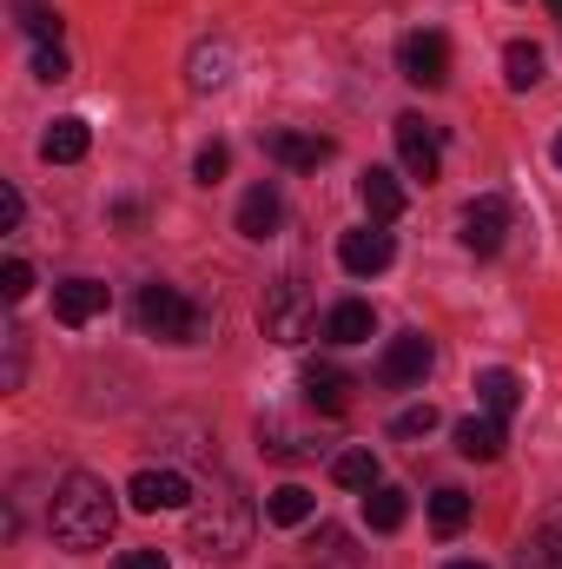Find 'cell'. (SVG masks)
Returning <instances> with one entry per match:
<instances>
[{
	"label": "cell",
	"mask_w": 562,
	"mask_h": 569,
	"mask_svg": "<svg viewBox=\"0 0 562 569\" xmlns=\"http://www.w3.org/2000/svg\"><path fill=\"white\" fill-rule=\"evenodd\" d=\"M113 569H165V550H127Z\"/></svg>",
	"instance_id": "obj_34"
},
{
	"label": "cell",
	"mask_w": 562,
	"mask_h": 569,
	"mask_svg": "<svg viewBox=\"0 0 562 569\" xmlns=\"http://www.w3.org/2000/svg\"><path fill=\"white\" fill-rule=\"evenodd\" d=\"M318 517V497L304 490V483H279L272 497H265V523H279V530H298V523H311Z\"/></svg>",
	"instance_id": "obj_21"
},
{
	"label": "cell",
	"mask_w": 562,
	"mask_h": 569,
	"mask_svg": "<svg viewBox=\"0 0 562 569\" xmlns=\"http://www.w3.org/2000/svg\"><path fill=\"white\" fill-rule=\"evenodd\" d=\"M391 133H398V159H404V172H411V179H423V186H430V179H443V146H436V127H423L418 113H398V127H391Z\"/></svg>",
	"instance_id": "obj_8"
},
{
	"label": "cell",
	"mask_w": 562,
	"mask_h": 569,
	"mask_svg": "<svg viewBox=\"0 0 562 569\" xmlns=\"http://www.w3.org/2000/svg\"><path fill=\"white\" fill-rule=\"evenodd\" d=\"M331 477H338L344 490H378V450H371V443L338 450V457H331Z\"/></svg>",
	"instance_id": "obj_25"
},
{
	"label": "cell",
	"mask_w": 562,
	"mask_h": 569,
	"mask_svg": "<svg viewBox=\"0 0 562 569\" xmlns=\"http://www.w3.org/2000/svg\"><path fill=\"white\" fill-rule=\"evenodd\" d=\"M20 27H27L40 47H60V27H67V20H60L53 7H40V0H20Z\"/></svg>",
	"instance_id": "obj_27"
},
{
	"label": "cell",
	"mask_w": 562,
	"mask_h": 569,
	"mask_svg": "<svg viewBox=\"0 0 562 569\" xmlns=\"http://www.w3.org/2000/svg\"><path fill=\"white\" fill-rule=\"evenodd\" d=\"M450 569H490V563H450Z\"/></svg>",
	"instance_id": "obj_36"
},
{
	"label": "cell",
	"mask_w": 562,
	"mask_h": 569,
	"mask_svg": "<svg viewBox=\"0 0 562 569\" xmlns=\"http://www.w3.org/2000/svg\"><path fill=\"white\" fill-rule=\"evenodd\" d=\"M404 517H411V497H404V490H391V483H378V490H364V523H371L378 537H391V530H404Z\"/></svg>",
	"instance_id": "obj_22"
},
{
	"label": "cell",
	"mask_w": 562,
	"mask_h": 569,
	"mask_svg": "<svg viewBox=\"0 0 562 569\" xmlns=\"http://www.w3.org/2000/svg\"><path fill=\"white\" fill-rule=\"evenodd\" d=\"M0 291H7V305H20V298L33 291V266H27V259H7V266H0Z\"/></svg>",
	"instance_id": "obj_30"
},
{
	"label": "cell",
	"mask_w": 562,
	"mask_h": 569,
	"mask_svg": "<svg viewBox=\"0 0 562 569\" xmlns=\"http://www.w3.org/2000/svg\"><path fill=\"white\" fill-rule=\"evenodd\" d=\"M245 543H252V510H245V497H239L232 483L205 490L199 510H192V550L232 563V557H245Z\"/></svg>",
	"instance_id": "obj_2"
},
{
	"label": "cell",
	"mask_w": 562,
	"mask_h": 569,
	"mask_svg": "<svg viewBox=\"0 0 562 569\" xmlns=\"http://www.w3.org/2000/svg\"><path fill=\"white\" fill-rule=\"evenodd\" d=\"M556 166H562V133H556Z\"/></svg>",
	"instance_id": "obj_37"
},
{
	"label": "cell",
	"mask_w": 562,
	"mask_h": 569,
	"mask_svg": "<svg viewBox=\"0 0 562 569\" xmlns=\"http://www.w3.org/2000/svg\"><path fill=\"white\" fill-rule=\"evenodd\" d=\"M127 503L145 510V517H152V510H185V503H192V483H185L179 470H140V477L127 483Z\"/></svg>",
	"instance_id": "obj_10"
},
{
	"label": "cell",
	"mask_w": 562,
	"mask_h": 569,
	"mask_svg": "<svg viewBox=\"0 0 562 569\" xmlns=\"http://www.w3.org/2000/svg\"><path fill=\"white\" fill-rule=\"evenodd\" d=\"M463 523H470V497H463V490H450V483H443V490H436V497H430V530H436V537H456V530H463Z\"/></svg>",
	"instance_id": "obj_26"
},
{
	"label": "cell",
	"mask_w": 562,
	"mask_h": 569,
	"mask_svg": "<svg viewBox=\"0 0 562 569\" xmlns=\"http://www.w3.org/2000/svg\"><path fill=\"white\" fill-rule=\"evenodd\" d=\"M503 443H510V437H503V418H490V411L456 425V450H463L470 463H496V457H503Z\"/></svg>",
	"instance_id": "obj_18"
},
{
	"label": "cell",
	"mask_w": 562,
	"mask_h": 569,
	"mask_svg": "<svg viewBox=\"0 0 562 569\" xmlns=\"http://www.w3.org/2000/svg\"><path fill=\"white\" fill-rule=\"evenodd\" d=\"M20 378H27V331L13 325V331H7V378H0V385L20 391Z\"/></svg>",
	"instance_id": "obj_31"
},
{
	"label": "cell",
	"mask_w": 562,
	"mask_h": 569,
	"mask_svg": "<svg viewBox=\"0 0 562 569\" xmlns=\"http://www.w3.org/2000/svg\"><path fill=\"white\" fill-rule=\"evenodd\" d=\"M225 172H232V146H205V152H199V159H192V179H199V186H219V179H225Z\"/></svg>",
	"instance_id": "obj_28"
},
{
	"label": "cell",
	"mask_w": 562,
	"mask_h": 569,
	"mask_svg": "<svg viewBox=\"0 0 562 569\" xmlns=\"http://www.w3.org/2000/svg\"><path fill=\"white\" fill-rule=\"evenodd\" d=\"M259 325H265V338H279V345H304V338L318 331V298H311V284H304V279L265 284Z\"/></svg>",
	"instance_id": "obj_4"
},
{
	"label": "cell",
	"mask_w": 562,
	"mask_h": 569,
	"mask_svg": "<svg viewBox=\"0 0 562 569\" xmlns=\"http://www.w3.org/2000/svg\"><path fill=\"white\" fill-rule=\"evenodd\" d=\"M523 569H562V503H550L523 543Z\"/></svg>",
	"instance_id": "obj_19"
},
{
	"label": "cell",
	"mask_w": 562,
	"mask_h": 569,
	"mask_svg": "<svg viewBox=\"0 0 562 569\" xmlns=\"http://www.w3.org/2000/svg\"><path fill=\"white\" fill-rule=\"evenodd\" d=\"M398 67H404V80H411V87L436 93V87L450 80V40H443L436 27H418V33H404V40H398Z\"/></svg>",
	"instance_id": "obj_5"
},
{
	"label": "cell",
	"mask_w": 562,
	"mask_h": 569,
	"mask_svg": "<svg viewBox=\"0 0 562 569\" xmlns=\"http://www.w3.org/2000/svg\"><path fill=\"white\" fill-rule=\"evenodd\" d=\"M536 80H543V47L510 40V47H503V87H510V93H530Z\"/></svg>",
	"instance_id": "obj_24"
},
{
	"label": "cell",
	"mask_w": 562,
	"mask_h": 569,
	"mask_svg": "<svg viewBox=\"0 0 562 569\" xmlns=\"http://www.w3.org/2000/svg\"><path fill=\"white\" fill-rule=\"evenodd\" d=\"M87 146H93V127L87 120H53L47 140H40V159L47 166H73V159H87Z\"/></svg>",
	"instance_id": "obj_20"
},
{
	"label": "cell",
	"mask_w": 562,
	"mask_h": 569,
	"mask_svg": "<svg viewBox=\"0 0 562 569\" xmlns=\"http://www.w3.org/2000/svg\"><path fill=\"white\" fill-rule=\"evenodd\" d=\"M20 219H27L20 192H13V186H0V232H20Z\"/></svg>",
	"instance_id": "obj_33"
},
{
	"label": "cell",
	"mask_w": 562,
	"mask_h": 569,
	"mask_svg": "<svg viewBox=\"0 0 562 569\" xmlns=\"http://www.w3.org/2000/svg\"><path fill=\"white\" fill-rule=\"evenodd\" d=\"M391 259H398V246H391L384 226H364V232H344L338 239V266L351 279H378V272H391Z\"/></svg>",
	"instance_id": "obj_9"
},
{
	"label": "cell",
	"mask_w": 562,
	"mask_h": 569,
	"mask_svg": "<svg viewBox=\"0 0 562 569\" xmlns=\"http://www.w3.org/2000/svg\"><path fill=\"white\" fill-rule=\"evenodd\" d=\"M225 73H232V47L225 40H205V47H192V93H212V87H225Z\"/></svg>",
	"instance_id": "obj_23"
},
{
	"label": "cell",
	"mask_w": 562,
	"mask_h": 569,
	"mask_svg": "<svg viewBox=\"0 0 562 569\" xmlns=\"http://www.w3.org/2000/svg\"><path fill=\"white\" fill-rule=\"evenodd\" d=\"M265 152L279 159L284 172H318L338 146L324 140V133H298V127H279V133H265Z\"/></svg>",
	"instance_id": "obj_11"
},
{
	"label": "cell",
	"mask_w": 562,
	"mask_h": 569,
	"mask_svg": "<svg viewBox=\"0 0 562 569\" xmlns=\"http://www.w3.org/2000/svg\"><path fill=\"white\" fill-rule=\"evenodd\" d=\"M279 219H284V199H279V186L265 179V186H252L245 199H239V232L245 239H272L279 232Z\"/></svg>",
	"instance_id": "obj_17"
},
{
	"label": "cell",
	"mask_w": 562,
	"mask_h": 569,
	"mask_svg": "<svg viewBox=\"0 0 562 569\" xmlns=\"http://www.w3.org/2000/svg\"><path fill=\"white\" fill-rule=\"evenodd\" d=\"M470 391H476V405H483V411H490V418H510V411H516V405H523V378H516V371H510V365H483V371H476V385H470Z\"/></svg>",
	"instance_id": "obj_16"
},
{
	"label": "cell",
	"mask_w": 562,
	"mask_h": 569,
	"mask_svg": "<svg viewBox=\"0 0 562 569\" xmlns=\"http://www.w3.org/2000/svg\"><path fill=\"white\" fill-rule=\"evenodd\" d=\"M351 391H358V378H351L344 365H304V398H311V411L344 418V411H351Z\"/></svg>",
	"instance_id": "obj_12"
},
{
	"label": "cell",
	"mask_w": 562,
	"mask_h": 569,
	"mask_svg": "<svg viewBox=\"0 0 562 569\" xmlns=\"http://www.w3.org/2000/svg\"><path fill=\"white\" fill-rule=\"evenodd\" d=\"M503 232H510V199H496V192L470 199L463 219H456V239H463V252H476V259H496V252H503Z\"/></svg>",
	"instance_id": "obj_6"
},
{
	"label": "cell",
	"mask_w": 562,
	"mask_h": 569,
	"mask_svg": "<svg viewBox=\"0 0 562 569\" xmlns=\"http://www.w3.org/2000/svg\"><path fill=\"white\" fill-rule=\"evenodd\" d=\"M47 523H53V543H67V550H100V543L113 537V523H120V503H113V490H107L93 470H67L60 490H53Z\"/></svg>",
	"instance_id": "obj_1"
},
{
	"label": "cell",
	"mask_w": 562,
	"mask_h": 569,
	"mask_svg": "<svg viewBox=\"0 0 562 569\" xmlns=\"http://www.w3.org/2000/svg\"><path fill=\"white\" fill-rule=\"evenodd\" d=\"M73 73V60L60 53V47H33V80H47V87H60Z\"/></svg>",
	"instance_id": "obj_29"
},
{
	"label": "cell",
	"mask_w": 562,
	"mask_h": 569,
	"mask_svg": "<svg viewBox=\"0 0 562 569\" xmlns=\"http://www.w3.org/2000/svg\"><path fill=\"white\" fill-rule=\"evenodd\" d=\"M100 311H107V284L100 279H67L53 291V318L60 325H93Z\"/></svg>",
	"instance_id": "obj_15"
},
{
	"label": "cell",
	"mask_w": 562,
	"mask_h": 569,
	"mask_svg": "<svg viewBox=\"0 0 562 569\" xmlns=\"http://www.w3.org/2000/svg\"><path fill=\"white\" fill-rule=\"evenodd\" d=\"M543 7H550V13H556V20H562V0H543Z\"/></svg>",
	"instance_id": "obj_35"
},
{
	"label": "cell",
	"mask_w": 562,
	"mask_h": 569,
	"mask_svg": "<svg viewBox=\"0 0 562 569\" xmlns=\"http://www.w3.org/2000/svg\"><path fill=\"white\" fill-rule=\"evenodd\" d=\"M430 365H436L430 338H423V331H404V338L384 345V358H378V385H384V391H418L423 378H430Z\"/></svg>",
	"instance_id": "obj_7"
},
{
	"label": "cell",
	"mask_w": 562,
	"mask_h": 569,
	"mask_svg": "<svg viewBox=\"0 0 562 569\" xmlns=\"http://www.w3.org/2000/svg\"><path fill=\"white\" fill-rule=\"evenodd\" d=\"M358 199H364L371 226H398V219H404V186H398V172H384V166H371V172L358 179Z\"/></svg>",
	"instance_id": "obj_13"
},
{
	"label": "cell",
	"mask_w": 562,
	"mask_h": 569,
	"mask_svg": "<svg viewBox=\"0 0 562 569\" xmlns=\"http://www.w3.org/2000/svg\"><path fill=\"white\" fill-rule=\"evenodd\" d=\"M133 311H140L145 338H165V345H199V338H205V325H212V318H205V305H192L179 284H159V279L140 284V305H133Z\"/></svg>",
	"instance_id": "obj_3"
},
{
	"label": "cell",
	"mask_w": 562,
	"mask_h": 569,
	"mask_svg": "<svg viewBox=\"0 0 562 569\" xmlns=\"http://www.w3.org/2000/svg\"><path fill=\"white\" fill-rule=\"evenodd\" d=\"M398 437H430V430H436V411H430V405H411V411H398Z\"/></svg>",
	"instance_id": "obj_32"
},
{
	"label": "cell",
	"mask_w": 562,
	"mask_h": 569,
	"mask_svg": "<svg viewBox=\"0 0 562 569\" xmlns=\"http://www.w3.org/2000/svg\"><path fill=\"white\" fill-rule=\"evenodd\" d=\"M371 331H378V311L364 298H338L324 311V325H318V338H331V345H364Z\"/></svg>",
	"instance_id": "obj_14"
}]
</instances>
